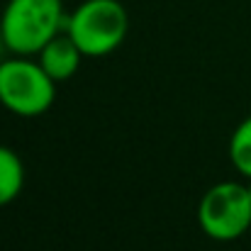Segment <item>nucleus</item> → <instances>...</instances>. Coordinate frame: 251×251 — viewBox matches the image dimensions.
Segmentation results:
<instances>
[{"label":"nucleus","instance_id":"20e7f679","mask_svg":"<svg viewBox=\"0 0 251 251\" xmlns=\"http://www.w3.org/2000/svg\"><path fill=\"white\" fill-rule=\"evenodd\" d=\"M200 229L215 242H234L251 227L249 188L237 180H222L205 190L198 205Z\"/></svg>","mask_w":251,"mask_h":251},{"label":"nucleus","instance_id":"7ed1b4c3","mask_svg":"<svg viewBox=\"0 0 251 251\" xmlns=\"http://www.w3.org/2000/svg\"><path fill=\"white\" fill-rule=\"evenodd\" d=\"M56 98V81L37 59L17 56L0 61V105L17 117L44 115Z\"/></svg>","mask_w":251,"mask_h":251},{"label":"nucleus","instance_id":"1a4fd4ad","mask_svg":"<svg viewBox=\"0 0 251 251\" xmlns=\"http://www.w3.org/2000/svg\"><path fill=\"white\" fill-rule=\"evenodd\" d=\"M247 188H249V195H251V178H249V183H247Z\"/></svg>","mask_w":251,"mask_h":251},{"label":"nucleus","instance_id":"f03ea898","mask_svg":"<svg viewBox=\"0 0 251 251\" xmlns=\"http://www.w3.org/2000/svg\"><path fill=\"white\" fill-rule=\"evenodd\" d=\"M127 29L129 17L120 0H83L66 17V32L90 59L112 54L125 42Z\"/></svg>","mask_w":251,"mask_h":251},{"label":"nucleus","instance_id":"423d86ee","mask_svg":"<svg viewBox=\"0 0 251 251\" xmlns=\"http://www.w3.org/2000/svg\"><path fill=\"white\" fill-rule=\"evenodd\" d=\"M25 188V164L10 149L0 147V207L10 205Z\"/></svg>","mask_w":251,"mask_h":251},{"label":"nucleus","instance_id":"0eeeda50","mask_svg":"<svg viewBox=\"0 0 251 251\" xmlns=\"http://www.w3.org/2000/svg\"><path fill=\"white\" fill-rule=\"evenodd\" d=\"M229 161L244 178H251V115L237 125L229 137Z\"/></svg>","mask_w":251,"mask_h":251},{"label":"nucleus","instance_id":"39448f33","mask_svg":"<svg viewBox=\"0 0 251 251\" xmlns=\"http://www.w3.org/2000/svg\"><path fill=\"white\" fill-rule=\"evenodd\" d=\"M37 61L59 83V81H69L71 76H76V71L81 69V61H83V51L71 39V34L64 29L51 42H47L42 47V51L37 54Z\"/></svg>","mask_w":251,"mask_h":251},{"label":"nucleus","instance_id":"6e6552de","mask_svg":"<svg viewBox=\"0 0 251 251\" xmlns=\"http://www.w3.org/2000/svg\"><path fill=\"white\" fill-rule=\"evenodd\" d=\"M5 51H7V47H5V39H2V32H0V61L5 59Z\"/></svg>","mask_w":251,"mask_h":251},{"label":"nucleus","instance_id":"f257e3e1","mask_svg":"<svg viewBox=\"0 0 251 251\" xmlns=\"http://www.w3.org/2000/svg\"><path fill=\"white\" fill-rule=\"evenodd\" d=\"M64 0H7L0 15V32L10 54L37 56L47 42L66 29Z\"/></svg>","mask_w":251,"mask_h":251}]
</instances>
